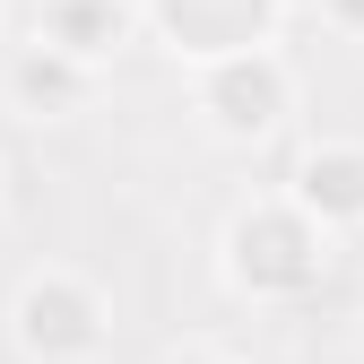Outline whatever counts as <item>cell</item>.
Instances as JSON below:
<instances>
[{"label": "cell", "mask_w": 364, "mask_h": 364, "mask_svg": "<svg viewBox=\"0 0 364 364\" xmlns=\"http://www.w3.org/2000/svg\"><path fill=\"white\" fill-rule=\"evenodd\" d=\"M338 269V243L312 225L287 191H252L225 208L217 225V287L252 304V312H287V304H312Z\"/></svg>", "instance_id": "cell-1"}, {"label": "cell", "mask_w": 364, "mask_h": 364, "mask_svg": "<svg viewBox=\"0 0 364 364\" xmlns=\"http://www.w3.org/2000/svg\"><path fill=\"white\" fill-rule=\"evenodd\" d=\"M191 78V113L217 148H269V139H287V122L304 113V78L287 61V43H260V53H225V61H200V70H182Z\"/></svg>", "instance_id": "cell-2"}, {"label": "cell", "mask_w": 364, "mask_h": 364, "mask_svg": "<svg viewBox=\"0 0 364 364\" xmlns=\"http://www.w3.org/2000/svg\"><path fill=\"white\" fill-rule=\"evenodd\" d=\"M9 347L26 364H105L113 355V295L70 260H43L9 295Z\"/></svg>", "instance_id": "cell-3"}, {"label": "cell", "mask_w": 364, "mask_h": 364, "mask_svg": "<svg viewBox=\"0 0 364 364\" xmlns=\"http://www.w3.org/2000/svg\"><path fill=\"white\" fill-rule=\"evenodd\" d=\"M287 9L295 0H139V35H156L182 70H200V61L278 43Z\"/></svg>", "instance_id": "cell-4"}, {"label": "cell", "mask_w": 364, "mask_h": 364, "mask_svg": "<svg viewBox=\"0 0 364 364\" xmlns=\"http://www.w3.org/2000/svg\"><path fill=\"white\" fill-rule=\"evenodd\" d=\"M96 96H105V70H87V61L53 53V43H35V35L0 53V113L26 122V130H61L78 113H96Z\"/></svg>", "instance_id": "cell-5"}, {"label": "cell", "mask_w": 364, "mask_h": 364, "mask_svg": "<svg viewBox=\"0 0 364 364\" xmlns=\"http://www.w3.org/2000/svg\"><path fill=\"white\" fill-rule=\"evenodd\" d=\"M278 191H287L312 225H321L330 243H355V235H364V139H347V130L304 139Z\"/></svg>", "instance_id": "cell-6"}, {"label": "cell", "mask_w": 364, "mask_h": 364, "mask_svg": "<svg viewBox=\"0 0 364 364\" xmlns=\"http://www.w3.org/2000/svg\"><path fill=\"white\" fill-rule=\"evenodd\" d=\"M26 35L70 53V61H87V70H113L139 43V0H35Z\"/></svg>", "instance_id": "cell-7"}, {"label": "cell", "mask_w": 364, "mask_h": 364, "mask_svg": "<svg viewBox=\"0 0 364 364\" xmlns=\"http://www.w3.org/2000/svg\"><path fill=\"white\" fill-rule=\"evenodd\" d=\"M156 364H252L243 347H225V338H182V347H165Z\"/></svg>", "instance_id": "cell-8"}, {"label": "cell", "mask_w": 364, "mask_h": 364, "mask_svg": "<svg viewBox=\"0 0 364 364\" xmlns=\"http://www.w3.org/2000/svg\"><path fill=\"white\" fill-rule=\"evenodd\" d=\"M312 9H321V26L338 43H364V0H312Z\"/></svg>", "instance_id": "cell-9"}, {"label": "cell", "mask_w": 364, "mask_h": 364, "mask_svg": "<svg viewBox=\"0 0 364 364\" xmlns=\"http://www.w3.org/2000/svg\"><path fill=\"white\" fill-rule=\"evenodd\" d=\"M0 217H9V173H0Z\"/></svg>", "instance_id": "cell-10"}, {"label": "cell", "mask_w": 364, "mask_h": 364, "mask_svg": "<svg viewBox=\"0 0 364 364\" xmlns=\"http://www.w3.org/2000/svg\"><path fill=\"white\" fill-rule=\"evenodd\" d=\"M0 18H9V0H0Z\"/></svg>", "instance_id": "cell-11"}]
</instances>
